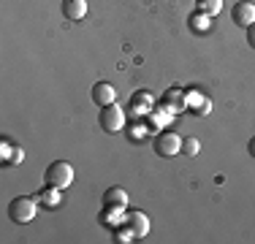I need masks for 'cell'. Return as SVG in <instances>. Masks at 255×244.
<instances>
[{
	"label": "cell",
	"mask_w": 255,
	"mask_h": 244,
	"mask_svg": "<svg viewBox=\"0 0 255 244\" xmlns=\"http://www.w3.org/2000/svg\"><path fill=\"white\" fill-rule=\"evenodd\" d=\"M35 215H38V198H30V195H19L8 204V217L14 223L25 225V223H33Z\"/></svg>",
	"instance_id": "6da1fadb"
},
{
	"label": "cell",
	"mask_w": 255,
	"mask_h": 244,
	"mask_svg": "<svg viewBox=\"0 0 255 244\" xmlns=\"http://www.w3.org/2000/svg\"><path fill=\"white\" fill-rule=\"evenodd\" d=\"M44 179H46V185L65 190V187L74 185V166H71V163H65V160H54V163H49Z\"/></svg>",
	"instance_id": "7a4b0ae2"
},
{
	"label": "cell",
	"mask_w": 255,
	"mask_h": 244,
	"mask_svg": "<svg viewBox=\"0 0 255 244\" xmlns=\"http://www.w3.org/2000/svg\"><path fill=\"white\" fill-rule=\"evenodd\" d=\"M182 141H185V138H182L179 133H174V130H168V127H166V130H160L155 136L152 149L160 157H174V155H179V152H182Z\"/></svg>",
	"instance_id": "3957f363"
},
{
	"label": "cell",
	"mask_w": 255,
	"mask_h": 244,
	"mask_svg": "<svg viewBox=\"0 0 255 244\" xmlns=\"http://www.w3.org/2000/svg\"><path fill=\"white\" fill-rule=\"evenodd\" d=\"M101 127L106 133H120L125 127V109L123 106H117V103H112V106H103L101 109Z\"/></svg>",
	"instance_id": "277c9868"
},
{
	"label": "cell",
	"mask_w": 255,
	"mask_h": 244,
	"mask_svg": "<svg viewBox=\"0 0 255 244\" xmlns=\"http://www.w3.org/2000/svg\"><path fill=\"white\" fill-rule=\"evenodd\" d=\"M231 22L247 30L250 24H255V5H253V3H247V0L236 3V5H234V11H231Z\"/></svg>",
	"instance_id": "5b68a950"
},
{
	"label": "cell",
	"mask_w": 255,
	"mask_h": 244,
	"mask_svg": "<svg viewBox=\"0 0 255 244\" xmlns=\"http://www.w3.org/2000/svg\"><path fill=\"white\" fill-rule=\"evenodd\" d=\"M125 225H130V231L136 234V239H144L149 234V217L144 212L133 209V212H125Z\"/></svg>",
	"instance_id": "8992f818"
},
{
	"label": "cell",
	"mask_w": 255,
	"mask_h": 244,
	"mask_svg": "<svg viewBox=\"0 0 255 244\" xmlns=\"http://www.w3.org/2000/svg\"><path fill=\"white\" fill-rule=\"evenodd\" d=\"M114 101H117V90H114L109 82H98L93 87V103L95 106L103 109V106H112Z\"/></svg>",
	"instance_id": "52a82bcc"
},
{
	"label": "cell",
	"mask_w": 255,
	"mask_h": 244,
	"mask_svg": "<svg viewBox=\"0 0 255 244\" xmlns=\"http://www.w3.org/2000/svg\"><path fill=\"white\" fill-rule=\"evenodd\" d=\"M63 16L68 22H82L87 16V0H63Z\"/></svg>",
	"instance_id": "ba28073f"
},
{
	"label": "cell",
	"mask_w": 255,
	"mask_h": 244,
	"mask_svg": "<svg viewBox=\"0 0 255 244\" xmlns=\"http://www.w3.org/2000/svg\"><path fill=\"white\" fill-rule=\"evenodd\" d=\"M163 106H166L171 114L185 112L187 109V93H182V90H168V93L163 95Z\"/></svg>",
	"instance_id": "9c48e42d"
},
{
	"label": "cell",
	"mask_w": 255,
	"mask_h": 244,
	"mask_svg": "<svg viewBox=\"0 0 255 244\" xmlns=\"http://www.w3.org/2000/svg\"><path fill=\"white\" fill-rule=\"evenodd\" d=\"M125 223V206H106L103 204V212H101V225L106 228H117V225Z\"/></svg>",
	"instance_id": "30bf717a"
},
{
	"label": "cell",
	"mask_w": 255,
	"mask_h": 244,
	"mask_svg": "<svg viewBox=\"0 0 255 244\" xmlns=\"http://www.w3.org/2000/svg\"><path fill=\"white\" fill-rule=\"evenodd\" d=\"M152 103L155 101H152V95H149L147 90H138V93H133V98H130V109L136 114H144V117H147V114L155 109Z\"/></svg>",
	"instance_id": "8fae6325"
},
{
	"label": "cell",
	"mask_w": 255,
	"mask_h": 244,
	"mask_svg": "<svg viewBox=\"0 0 255 244\" xmlns=\"http://www.w3.org/2000/svg\"><path fill=\"white\" fill-rule=\"evenodd\" d=\"M60 193H63L60 187L46 185L44 190H38V193H35V198H38V204H41V206H49V209H54V206H60V198H63Z\"/></svg>",
	"instance_id": "7c38bea8"
},
{
	"label": "cell",
	"mask_w": 255,
	"mask_h": 244,
	"mask_svg": "<svg viewBox=\"0 0 255 244\" xmlns=\"http://www.w3.org/2000/svg\"><path fill=\"white\" fill-rule=\"evenodd\" d=\"M103 204L106 206H128L125 187H109V190L103 193Z\"/></svg>",
	"instance_id": "4fadbf2b"
},
{
	"label": "cell",
	"mask_w": 255,
	"mask_h": 244,
	"mask_svg": "<svg viewBox=\"0 0 255 244\" xmlns=\"http://www.w3.org/2000/svg\"><path fill=\"white\" fill-rule=\"evenodd\" d=\"M187 106H190L196 114H201V117H204V114H209L212 101H209V98H204V95H198V93H193V90H190V93H187Z\"/></svg>",
	"instance_id": "5bb4252c"
},
{
	"label": "cell",
	"mask_w": 255,
	"mask_h": 244,
	"mask_svg": "<svg viewBox=\"0 0 255 244\" xmlns=\"http://www.w3.org/2000/svg\"><path fill=\"white\" fill-rule=\"evenodd\" d=\"M209 27H212V16L201 14V11L190 14V30H196V33H206Z\"/></svg>",
	"instance_id": "9a60e30c"
},
{
	"label": "cell",
	"mask_w": 255,
	"mask_h": 244,
	"mask_svg": "<svg viewBox=\"0 0 255 244\" xmlns=\"http://www.w3.org/2000/svg\"><path fill=\"white\" fill-rule=\"evenodd\" d=\"M198 11L206 16H217L223 11V0H198Z\"/></svg>",
	"instance_id": "2e32d148"
},
{
	"label": "cell",
	"mask_w": 255,
	"mask_h": 244,
	"mask_svg": "<svg viewBox=\"0 0 255 244\" xmlns=\"http://www.w3.org/2000/svg\"><path fill=\"white\" fill-rule=\"evenodd\" d=\"M114 242H136V234L130 231V225H117L114 228Z\"/></svg>",
	"instance_id": "e0dca14e"
},
{
	"label": "cell",
	"mask_w": 255,
	"mask_h": 244,
	"mask_svg": "<svg viewBox=\"0 0 255 244\" xmlns=\"http://www.w3.org/2000/svg\"><path fill=\"white\" fill-rule=\"evenodd\" d=\"M198 149H201L198 138H185V141H182V152H185V155H198Z\"/></svg>",
	"instance_id": "ac0fdd59"
},
{
	"label": "cell",
	"mask_w": 255,
	"mask_h": 244,
	"mask_svg": "<svg viewBox=\"0 0 255 244\" xmlns=\"http://www.w3.org/2000/svg\"><path fill=\"white\" fill-rule=\"evenodd\" d=\"M22 160H25V149H22V146H14V152H11L8 163H11V166H19Z\"/></svg>",
	"instance_id": "d6986e66"
},
{
	"label": "cell",
	"mask_w": 255,
	"mask_h": 244,
	"mask_svg": "<svg viewBox=\"0 0 255 244\" xmlns=\"http://www.w3.org/2000/svg\"><path fill=\"white\" fill-rule=\"evenodd\" d=\"M141 136H144V125H138V122H136V125H130V138H133V141H138Z\"/></svg>",
	"instance_id": "ffe728a7"
},
{
	"label": "cell",
	"mask_w": 255,
	"mask_h": 244,
	"mask_svg": "<svg viewBox=\"0 0 255 244\" xmlns=\"http://www.w3.org/2000/svg\"><path fill=\"white\" fill-rule=\"evenodd\" d=\"M0 149H3V152H0V157H3V163H8V157H11V152H14V149H11V146L8 144H0Z\"/></svg>",
	"instance_id": "44dd1931"
},
{
	"label": "cell",
	"mask_w": 255,
	"mask_h": 244,
	"mask_svg": "<svg viewBox=\"0 0 255 244\" xmlns=\"http://www.w3.org/2000/svg\"><path fill=\"white\" fill-rule=\"evenodd\" d=\"M247 44L255 49V24H250V27H247Z\"/></svg>",
	"instance_id": "7402d4cb"
},
{
	"label": "cell",
	"mask_w": 255,
	"mask_h": 244,
	"mask_svg": "<svg viewBox=\"0 0 255 244\" xmlns=\"http://www.w3.org/2000/svg\"><path fill=\"white\" fill-rule=\"evenodd\" d=\"M247 152H250V155L255 157V136L250 138V144H247Z\"/></svg>",
	"instance_id": "603a6c76"
}]
</instances>
